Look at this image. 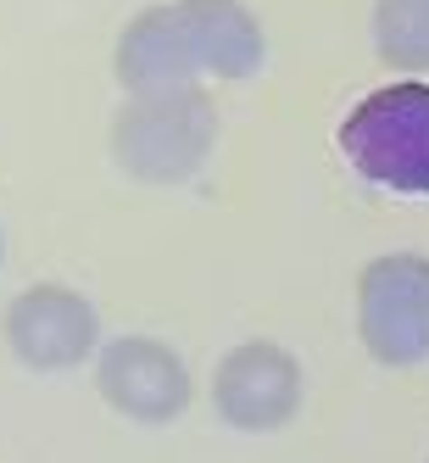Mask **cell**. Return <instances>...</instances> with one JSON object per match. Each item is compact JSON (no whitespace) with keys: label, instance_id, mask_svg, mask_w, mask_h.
Instances as JSON below:
<instances>
[{"label":"cell","instance_id":"cell-5","mask_svg":"<svg viewBox=\"0 0 429 463\" xmlns=\"http://www.w3.org/2000/svg\"><path fill=\"white\" fill-rule=\"evenodd\" d=\"M212 402L235 430H274L302 402V369L284 346H235L212 374Z\"/></svg>","mask_w":429,"mask_h":463},{"label":"cell","instance_id":"cell-2","mask_svg":"<svg viewBox=\"0 0 429 463\" xmlns=\"http://www.w3.org/2000/svg\"><path fill=\"white\" fill-rule=\"evenodd\" d=\"M218 140V112L195 84L135 95L112 123V151L145 184H179L207 162Z\"/></svg>","mask_w":429,"mask_h":463},{"label":"cell","instance_id":"cell-8","mask_svg":"<svg viewBox=\"0 0 429 463\" xmlns=\"http://www.w3.org/2000/svg\"><path fill=\"white\" fill-rule=\"evenodd\" d=\"M374 40L390 68H429V0H379Z\"/></svg>","mask_w":429,"mask_h":463},{"label":"cell","instance_id":"cell-3","mask_svg":"<svg viewBox=\"0 0 429 463\" xmlns=\"http://www.w3.org/2000/svg\"><path fill=\"white\" fill-rule=\"evenodd\" d=\"M346 162L385 190L429 195V84H385L340 123Z\"/></svg>","mask_w":429,"mask_h":463},{"label":"cell","instance_id":"cell-6","mask_svg":"<svg viewBox=\"0 0 429 463\" xmlns=\"http://www.w3.org/2000/svg\"><path fill=\"white\" fill-rule=\"evenodd\" d=\"M95 380H101V396L128 413V419H145V424H162L184 413L190 402V374L184 363L162 346V341H145V335H123L101 352L95 363Z\"/></svg>","mask_w":429,"mask_h":463},{"label":"cell","instance_id":"cell-4","mask_svg":"<svg viewBox=\"0 0 429 463\" xmlns=\"http://www.w3.org/2000/svg\"><path fill=\"white\" fill-rule=\"evenodd\" d=\"M357 324L379 363L429 357V262L379 257L357 285Z\"/></svg>","mask_w":429,"mask_h":463},{"label":"cell","instance_id":"cell-1","mask_svg":"<svg viewBox=\"0 0 429 463\" xmlns=\"http://www.w3.org/2000/svg\"><path fill=\"white\" fill-rule=\"evenodd\" d=\"M262 68V28L240 0H173L123 28L117 79L128 95L184 90L195 73L251 79Z\"/></svg>","mask_w":429,"mask_h":463},{"label":"cell","instance_id":"cell-7","mask_svg":"<svg viewBox=\"0 0 429 463\" xmlns=\"http://www.w3.org/2000/svg\"><path fill=\"white\" fill-rule=\"evenodd\" d=\"M6 341L28 369H73L95 352V307L79 290L34 285L6 313Z\"/></svg>","mask_w":429,"mask_h":463}]
</instances>
